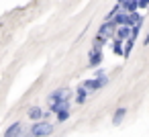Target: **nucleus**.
I'll return each instance as SVG.
<instances>
[{
	"label": "nucleus",
	"mask_w": 149,
	"mask_h": 137,
	"mask_svg": "<svg viewBox=\"0 0 149 137\" xmlns=\"http://www.w3.org/2000/svg\"><path fill=\"white\" fill-rule=\"evenodd\" d=\"M25 137H35V133H33V131H27V133H25Z\"/></svg>",
	"instance_id": "obj_13"
},
{
	"label": "nucleus",
	"mask_w": 149,
	"mask_h": 137,
	"mask_svg": "<svg viewBox=\"0 0 149 137\" xmlns=\"http://www.w3.org/2000/svg\"><path fill=\"white\" fill-rule=\"evenodd\" d=\"M131 33H133V27H118L116 29V33H114V39H118V41H129L131 39Z\"/></svg>",
	"instance_id": "obj_5"
},
{
	"label": "nucleus",
	"mask_w": 149,
	"mask_h": 137,
	"mask_svg": "<svg viewBox=\"0 0 149 137\" xmlns=\"http://www.w3.org/2000/svg\"><path fill=\"white\" fill-rule=\"evenodd\" d=\"M88 94H90V92L84 88V84H82V86H78V90H76V102H78V104H84V102H86V98H88Z\"/></svg>",
	"instance_id": "obj_8"
},
{
	"label": "nucleus",
	"mask_w": 149,
	"mask_h": 137,
	"mask_svg": "<svg viewBox=\"0 0 149 137\" xmlns=\"http://www.w3.org/2000/svg\"><path fill=\"white\" fill-rule=\"evenodd\" d=\"M137 8H139V0H129L127 4H123L120 6V10H125V13H137Z\"/></svg>",
	"instance_id": "obj_10"
},
{
	"label": "nucleus",
	"mask_w": 149,
	"mask_h": 137,
	"mask_svg": "<svg viewBox=\"0 0 149 137\" xmlns=\"http://www.w3.org/2000/svg\"><path fill=\"white\" fill-rule=\"evenodd\" d=\"M21 135H23L21 133V123H13L4 133V137H21Z\"/></svg>",
	"instance_id": "obj_9"
},
{
	"label": "nucleus",
	"mask_w": 149,
	"mask_h": 137,
	"mask_svg": "<svg viewBox=\"0 0 149 137\" xmlns=\"http://www.w3.org/2000/svg\"><path fill=\"white\" fill-rule=\"evenodd\" d=\"M65 94H68V90H65V88L51 92V94H49V108L53 110V108H55V106H57V104H59V102H61L63 98H65Z\"/></svg>",
	"instance_id": "obj_4"
},
{
	"label": "nucleus",
	"mask_w": 149,
	"mask_h": 137,
	"mask_svg": "<svg viewBox=\"0 0 149 137\" xmlns=\"http://www.w3.org/2000/svg\"><path fill=\"white\" fill-rule=\"evenodd\" d=\"M100 64H102V47L94 43V49L90 51V57H88V66L90 68H96Z\"/></svg>",
	"instance_id": "obj_3"
},
{
	"label": "nucleus",
	"mask_w": 149,
	"mask_h": 137,
	"mask_svg": "<svg viewBox=\"0 0 149 137\" xmlns=\"http://www.w3.org/2000/svg\"><path fill=\"white\" fill-rule=\"evenodd\" d=\"M133 43H135L133 39H129V41H125V55H123V57H129V55H131V49H133Z\"/></svg>",
	"instance_id": "obj_11"
},
{
	"label": "nucleus",
	"mask_w": 149,
	"mask_h": 137,
	"mask_svg": "<svg viewBox=\"0 0 149 137\" xmlns=\"http://www.w3.org/2000/svg\"><path fill=\"white\" fill-rule=\"evenodd\" d=\"M129 2V0H118V2H116V6H123V4H127Z\"/></svg>",
	"instance_id": "obj_12"
},
{
	"label": "nucleus",
	"mask_w": 149,
	"mask_h": 137,
	"mask_svg": "<svg viewBox=\"0 0 149 137\" xmlns=\"http://www.w3.org/2000/svg\"><path fill=\"white\" fill-rule=\"evenodd\" d=\"M49 115H51V113H45V110H41V108H31V110H29V119H33V121H45Z\"/></svg>",
	"instance_id": "obj_6"
},
{
	"label": "nucleus",
	"mask_w": 149,
	"mask_h": 137,
	"mask_svg": "<svg viewBox=\"0 0 149 137\" xmlns=\"http://www.w3.org/2000/svg\"><path fill=\"white\" fill-rule=\"evenodd\" d=\"M143 45H149V33H147V37H145V41H143Z\"/></svg>",
	"instance_id": "obj_14"
},
{
	"label": "nucleus",
	"mask_w": 149,
	"mask_h": 137,
	"mask_svg": "<svg viewBox=\"0 0 149 137\" xmlns=\"http://www.w3.org/2000/svg\"><path fill=\"white\" fill-rule=\"evenodd\" d=\"M108 84V78H106V74L104 76H96V78H92V80H86L84 82V88L88 90V92H96V90H100L102 86H106Z\"/></svg>",
	"instance_id": "obj_1"
},
{
	"label": "nucleus",
	"mask_w": 149,
	"mask_h": 137,
	"mask_svg": "<svg viewBox=\"0 0 149 137\" xmlns=\"http://www.w3.org/2000/svg\"><path fill=\"white\" fill-rule=\"evenodd\" d=\"M127 117V108L125 106H118L116 110H114V115H112V125L114 127H118L120 123H123V119Z\"/></svg>",
	"instance_id": "obj_7"
},
{
	"label": "nucleus",
	"mask_w": 149,
	"mask_h": 137,
	"mask_svg": "<svg viewBox=\"0 0 149 137\" xmlns=\"http://www.w3.org/2000/svg\"><path fill=\"white\" fill-rule=\"evenodd\" d=\"M31 131L35 133V137H45V135H51V133H53V127H51L49 123H45V121H37V123L31 127Z\"/></svg>",
	"instance_id": "obj_2"
}]
</instances>
